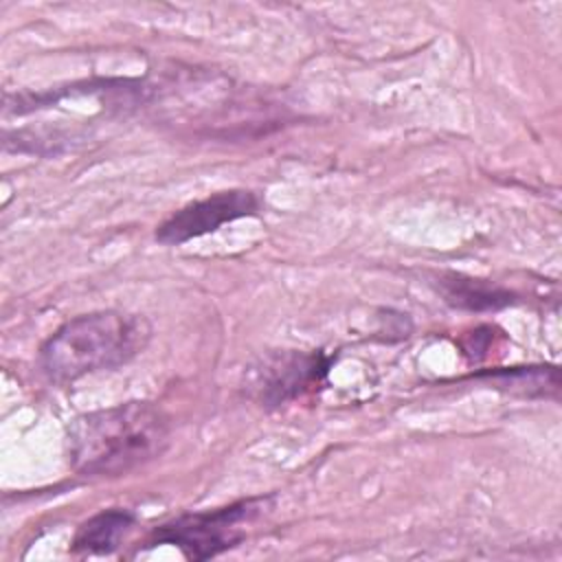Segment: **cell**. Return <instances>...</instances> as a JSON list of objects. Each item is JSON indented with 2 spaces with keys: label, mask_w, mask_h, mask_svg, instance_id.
Masks as SVG:
<instances>
[{
  "label": "cell",
  "mask_w": 562,
  "mask_h": 562,
  "mask_svg": "<svg viewBox=\"0 0 562 562\" xmlns=\"http://www.w3.org/2000/svg\"><path fill=\"white\" fill-rule=\"evenodd\" d=\"M259 211L261 200L257 198V193L248 189L220 191L171 213L156 228V241L165 246H180L189 239L213 233L228 222L257 215Z\"/></svg>",
  "instance_id": "cell-4"
},
{
  "label": "cell",
  "mask_w": 562,
  "mask_h": 562,
  "mask_svg": "<svg viewBox=\"0 0 562 562\" xmlns=\"http://www.w3.org/2000/svg\"><path fill=\"white\" fill-rule=\"evenodd\" d=\"M66 441L77 474L121 476L162 454L169 443V422L149 402H125L75 417Z\"/></svg>",
  "instance_id": "cell-1"
},
{
  "label": "cell",
  "mask_w": 562,
  "mask_h": 562,
  "mask_svg": "<svg viewBox=\"0 0 562 562\" xmlns=\"http://www.w3.org/2000/svg\"><path fill=\"white\" fill-rule=\"evenodd\" d=\"M136 518L127 509H103L88 518L75 533L70 549L75 553L86 555H101L112 553L119 549V544L125 540V536L132 531Z\"/></svg>",
  "instance_id": "cell-6"
},
{
  "label": "cell",
  "mask_w": 562,
  "mask_h": 562,
  "mask_svg": "<svg viewBox=\"0 0 562 562\" xmlns=\"http://www.w3.org/2000/svg\"><path fill=\"white\" fill-rule=\"evenodd\" d=\"M452 290L448 292V299L459 303V305H468V307H479V303L483 301L487 307L492 305H501L507 303V292L501 290H490V288H476V281H457L450 283Z\"/></svg>",
  "instance_id": "cell-7"
},
{
  "label": "cell",
  "mask_w": 562,
  "mask_h": 562,
  "mask_svg": "<svg viewBox=\"0 0 562 562\" xmlns=\"http://www.w3.org/2000/svg\"><path fill=\"white\" fill-rule=\"evenodd\" d=\"M329 358L323 353H285L277 356L263 364V371L257 375L259 400L268 406L283 404L303 391L314 389L321 378L327 373Z\"/></svg>",
  "instance_id": "cell-5"
},
{
  "label": "cell",
  "mask_w": 562,
  "mask_h": 562,
  "mask_svg": "<svg viewBox=\"0 0 562 562\" xmlns=\"http://www.w3.org/2000/svg\"><path fill=\"white\" fill-rule=\"evenodd\" d=\"M266 498H246L226 507L178 516L156 529L145 547L173 544L189 560H206L244 540L248 525L259 516Z\"/></svg>",
  "instance_id": "cell-3"
},
{
  "label": "cell",
  "mask_w": 562,
  "mask_h": 562,
  "mask_svg": "<svg viewBox=\"0 0 562 562\" xmlns=\"http://www.w3.org/2000/svg\"><path fill=\"white\" fill-rule=\"evenodd\" d=\"M149 334V323L136 314L119 310L81 314L42 342L37 364L50 382L70 384L130 362L147 345Z\"/></svg>",
  "instance_id": "cell-2"
}]
</instances>
